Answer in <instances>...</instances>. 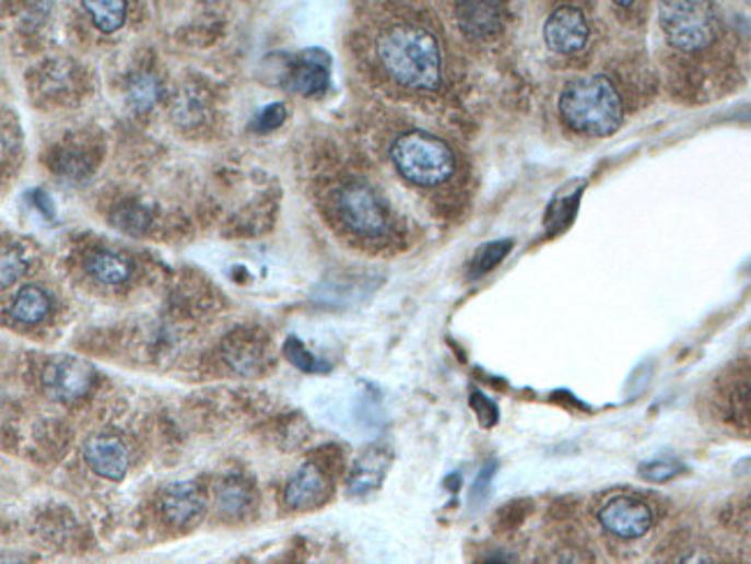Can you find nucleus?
<instances>
[{
	"instance_id": "nucleus-9",
	"label": "nucleus",
	"mask_w": 751,
	"mask_h": 564,
	"mask_svg": "<svg viewBox=\"0 0 751 564\" xmlns=\"http://www.w3.org/2000/svg\"><path fill=\"white\" fill-rule=\"evenodd\" d=\"M460 31L474 39H491L502 31V0H454Z\"/></svg>"
},
{
	"instance_id": "nucleus-22",
	"label": "nucleus",
	"mask_w": 751,
	"mask_h": 564,
	"mask_svg": "<svg viewBox=\"0 0 751 564\" xmlns=\"http://www.w3.org/2000/svg\"><path fill=\"white\" fill-rule=\"evenodd\" d=\"M682 472H684V468H682V462H678V460H649V462H643L641 470H638L641 479H645L649 483H666V481L680 477Z\"/></svg>"
},
{
	"instance_id": "nucleus-15",
	"label": "nucleus",
	"mask_w": 751,
	"mask_h": 564,
	"mask_svg": "<svg viewBox=\"0 0 751 564\" xmlns=\"http://www.w3.org/2000/svg\"><path fill=\"white\" fill-rule=\"evenodd\" d=\"M86 269L97 282H103V285H120V282H126L132 273L130 261L124 255L112 250L93 252L86 261Z\"/></svg>"
},
{
	"instance_id": "nucleus-10",
	"label": "nucleus",
	"mask_w": 751,
	"mask_h": 564,
	"mask_svg": "<svg viewBox=\"0 0 751 564\" xmlns=\"http://www.w3.org/2000/svg\"><path fill=\"white\" fill-rule=\"evenodd\" d=\"M331 481L327 472L319 470L315 462H308L288 481L285 489V502L294 512H310L321 507L329 500Z\"/></svg>"
},
{
	"instance_id": "nucleus-21",
	"label": "nucleus",
	"mask_w": 751,
	"mask_h": 564,
	"mask_svg": "<svg viewBox=\"0 0 751 564\" xmlns=\"http://www.w3.org/2000/svg\"><path fill=\"white\" fill-rule=\"evenodd\" d=\"M285 356L292 366H296L298 371L303 373H321V371H327V366L321 364V361H317L313 356V352L303 345V342L296 338V336H290L288 342H285Z\"/></svg>"
},
{
	"instance_id": "nucleus-20",
	"label": "nucleus",
	"mask_w": 751,
	"mask_h": 564,
	"mask_svg": "<svg viewBox=\"0 0 751 564\" xmlns=\"http://www.w3.org/2000/svg\"><path fill=\"white\" fill-rule=\"evenodd\" d=\"M160 97V82L153 74H134L128 84V99L137 111L151 109Z\"/></svg>"
},
{
	"instance_id": "nucleus-18",
	"label": "nucleus",
	"mask_w": 751,
	"mask_h": 564,
	"mask_svg": "<svg viewBox=\"0 0 751 564\" xmlns=\"http://www.w3.org/2000/svg\"><path fill=\"white\" fill-rule=\"evenodd\" d=\"M84 8L91 14L93 24L103 33H116L126 22V0H84Z\"/></svg>"
},
{
	"instance_id": "nucleus-24",
	"label": "nucleus",
	"mask_w": 751,
	"mask_h": 564,
	"mask_svg": "<svg viewBox=\"0 0 751 564\" xmlns=\"http://www.w3.org/2000/svg\"><path fill=\"white\" fill-rule=\"evenodd\" d=\"M470 402H472V410H474V414H477V419H479V423H481V426L483 428H493L495 426V423H497V408H495V402L491 400V398H485L481 391H474L472 393V398H470Z\"/></svg>"
},
{
	"instance_id": "nucleus-3",
	"label": "nucleus",
	"mask_w": 751,
	"mask_h": 564,
	"mask_svg": "<svg viewBox=\"0 0 751 564\" xmlns=\"http://www.w3.org/2000/svg\"><path fill=\"white\" fill-rule=\"evenodd\" d=\"M391 163L398 174L416 188H439L456 174V155L439 137L410 130L402 132L391 146Z\"/></svg>"
},
{
	"instance_id": "nucleus-16",
	"label": "nucleus",
	"mask_w": 751,
	"mask_h": 564,
	"mask_svg": "<svg viewBox=\"0 0 751 564\" xmlns=\"http://www.w3.org/2000/svg\"><path fill=\"white\" fill-rule=\"evenodd\" d=\"M10 313L16 321H22V325H37V321H43L49 313V294L35 285H28L16 294Z\"/></svg>"
},
{
	"instance_id": "nucleus-23",
	"label": "nucleus",
	"mask_w": 751,
	"mask_h": 564,
	"mask_svg": "<svg viewBox=\"0 0 751 564\" xmlns=\"http://www.w3.org/2000/svg\"><path fill=\"white\" fill-rule=\"evenodd\" d=\"M285 120H288V107L282 105V103H273V105L263 107V109L257 114L253 128H255L257 132H269V130L280 128L282 124H285Z\"/></svg>"
},
{
	"instance_id": "nucleus-13",
	"label": "nucleus",
	"mask_w": 751,
	"mask_h": 564,
	"mask_svg": "<svg viewBox=\"0 0 751 564\" xmlns=\"http://www.w3.org/2000/svg\"><path fill=\"white\" fill-rule=\"evenodd\" d=\"M331 74V58L319 49H310L301 56L290 74V89L301 95L327 93Z\"/></svg>"
},
{
	"instance_id": "nucleus-17",
	"label": "nucleus",
	"mask_w": 751,
	"mask_h": 564,
	"mask_svg": "<svg viewBox=\"0 0 751 564\" xmlns=\"http://www.w3.org/2000/svg\"><path fill=\"white\" fill-rule=\"evenodd\" d=\"M218 507L227 516H243L253 507V491L243 479H225L215 491Z\"/></svg>"
},
{
	"instance_id": "nucleus-8",
	"label": "nucleus",
	"mask_w": 751,
	"mask_h": 564,
	"mask_svg": "<svg viewBox=\"0 0 751 564\" xmlns=\"http://www.w3.org/2000/svg\"><path fill=\"white\" fill-rule=\"evenodd\" d=\"M95 385V368L74 356H54L43 371V387L51 400L74 402Z\"/></svg>"
},
{
	"instance_id": "nucleus-11",
	"label": "nucleus",
	"mask_w": 751,
	"mask_h": 564,
	"mask_svg": "<svg viewBox=\"0 0 751 564\" xmlns=\"http://www.w3.org/2000/svg\"><path fill=\"white\" fill-rule=\"evenodd\" d=\"M86 466L103 479L124 481L128 474V449L114 435H95L84 447Z\"/></svg>"
},
{
	"instance_id": "nucleus-19",
	"label": "nucleus",
	"mask_w": 751,
	"mask_h": 564,
	"mask_svg": "<svg viewBox=\"0 0 751 564\" xmlns=\"http://www.w3.org/2000/svg\"><path fill=\"white\" fill-rule=\"evenodd\" d=\"M512 248H514L512 238L493 240V244H485L483 248H479V252L472 259V278L491 273L495 267L502 265V259L512 252Z\"/></svg>"
},
{
	"instance_id": "nucleus-1",
	"label": "nucleus",
	"mask_w": 751,
	"mask_h": 564,
	"mask_svg": "<svg viewBox=\"0 0 751 564\" xmlns=\"http://www.w3.org/2000/svg\"><path fill=\"white\" fill-rule=\"evenodd\" d=\"M375 56L394 84L412 93H435L442 86L444 56L439 39L419 22H400L382 28Z\"/></svg>"
},
{
	"instance_id": "nucleus-4",
	"label": "nucleus",
	"mask_w": 751,
	"mask_h": 564,
	"mask_svg": "<svg viewBox=\"0 0 751 564\" xmlns=\"http://www.w3.org/2000/svg\"><path fill=\"white\" fill-rule=\"evenodd\" d=\"M659 26L666 43L682 56H699L719 37L713 0H659Z\"/></svg>"
},
{
	"instance_id": "nucleus-25",
	"label": "nucleus",
	"mask_w": 751,
	"mask_h": 564,
	"mask_svg": "<svg viewBox=\"0 0 751 564\" xmlns=\"http://www.w3.org/2000/svg\"><path fill=\"white\" fill-rule=\"evenodd\" d=\"M24 271H26V257L19 250L10 252V248H5V252H3V287H10L12 282Z\"/></svg>"
},
{
	"instance_id": "nucleus-2",
	"label": "nucleus",
	"mask_w": 751,
	"mask_h": 564,
	"mask_svg": "<svg viewBox=\"0 0 751 564\" xmlns=\"http://www.w3.org/2000/svg\"><path fill=\"white\" fill-rule=\"evenodd\" d=\"M558 111L566 130L583 137H608L624 124V103L606 74L578 77L560 95Z\"/></svg>"
},
{
	"instance_id": "nucleus-27",
	"label": "nucleus",
	"mask_w": 751,
	"mask_h": 564,
	"mask_svg": "<svg viewBox=\"0 0 751 564\" xmlns=\"http://www.w3.org/2000/svg\"><path fill=\"white\" fill-rule=\"evenodd\" d=\"M31 199H33V204L43 211L45 218H54V207H51V197L45 192V190H33L31 192Z\"/></svg>"
},
{
	"instance_id": "nucleus-5",
	"label": "nucleus",
	"mask_w": 751,
	"mask_h": 564,
	"mask_svg": "<svg viewBox=\"0 0 751 564\" xmlns=\"http://www.w3.org/2000/svg\"><path fill=\"white\" fill-rule=\"evenodd\" d=\"M340 223L363 240H387L394 232L391 218L379 195L365 184H348L336 192Z\"/></svg>"
},
{
	"instance_id": "nucleus-6",
	"label": "nucleus",
	"mask_w": 751,
	"mask_h": 564,
	"mask_svg": "<svg viewBox=\"0 0 751 564\" xmlns=\"http://www.w3.org/2000/svg\"><path fill=\"white\" fill-rule=\"evenodd\" d=\"M655 509L634 493H615L599 502L597 522L601 530L618 541H638L655 526Z\"/></svg>"
},
{
	"instance_id": "nucleus-26",
	"label": "nucleus",
	"mask_w": 751,
	"mask_h": 564,
	"mask_svg": "<svg viewBox=\"0 0 751 564\" xmlns=\"http://www.w3.org/2000/svg\"><path fill=\"white\" fill-rule=\"evenodd\" d=\"M495 474V462H491V466H485L477 481H474V486H472V505H481V502L485 500V495H489L491 491V479Z\"/></svg>"
},
{
	"instance_id": "nucleus-12",
	"label": "nucleus",
	"mask_w": 751,
	"mask_h": 564,
	"mask_svg": "<svg viewBox=\"0 0 751 564\" xmlns=\"http://www.w3.org/2000/svg\"><path fill=\"white\" fill-rule=\"evenodd\" d=\"M160 507L165 518L174 522V526H188V522H192L201 516V512H204V495H201L199 486L192 481L172 483V486H167L165 493H162Z\"/></svg>"
},
{
	"instance_id": "nucleus-28",
	"label": "nucleus",
	"mask_w": 751,
	"mask_h": 564,
	"mask_svg": "<svg viewBox=\"0 0 751 564\" xmlns=\"http://www.w3.org/2000/svg\"><path fill=\"white\" fill-rule=\"evenodd\" d=\"M613 3L620 5V8H632V5L636 3V0H613Z\"/></svg>"
},
{
	"instance_id": "nucleus-14",
	"label": "nucleus",
	"mask_w": 751,
	"mask_h": 564,
	"mask_svg": "<svg viewBox=\"0 0 751 564\" xmlns=\"http://www.w3.org/2000/svg\"><path fill=\"white\" fill-rule=\"evenodd\" d=\"M391 466V449L375 445L365 451L350 474V493L352 495H368L382 486Z\"/></svg>"
},
{
	"instance_id": "nucleus-7",
	"label": "nucleus",
	"mask_w": 751,
	"mask_h": 564,
	"mask_svg": "<svg viewBox=\"0 0 751 564\" xmlns=\"http://www.w3.org/2000/svg\"><path fill=\"white\" fill-rule=\"evenodd\" d=\"M543 37H545L548 49H551L553 54L578 56L587 49V45H590V37H592L590 19H587L583 8L574 3L558 5L551 12V16L545 19Z\"/></svg>"
}]
</instances>
